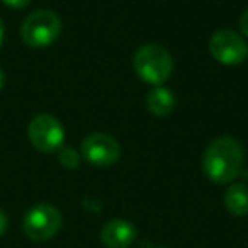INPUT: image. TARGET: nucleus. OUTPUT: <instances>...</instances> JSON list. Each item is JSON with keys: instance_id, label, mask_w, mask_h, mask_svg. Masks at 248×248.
Instances as JSON below:
<instances>
[{"instance_id": "f257e3e1", "label": "nucleus", "mask_w": 248, "mask_h": 248, "mask_svg": "<svg viewBox=\"0 0 248 248\" xmlns=\"http://www.w3.org/2000/svg\"><path fill=\"white\" fill-rule=\"evenodd\" d=\"M243 148L231 136H223L211 143L202 158L204 173L216 184L233 182L243 170Z\"/></svg>"}, {"instance_id": "f03ea898", "label": "nucleus", "mask_w": 248, "mask_h": 248, "mask_svg": "<svg viewBox=\"0 0 248 248\" xmlns=\"http://www.w3.org/2000/svg\"><path fill=\"white\" fill-rule=\"evenodd\" d=\"M135 70L141 80L152 85H162L173 70L172 56L158 45H145L135 55Z\"/></svg>"}, {"instance_id": "7ed1b4c3", "label": "nucleus", "mask_w": 248, "mask_h": 248, "mask_svg": "<svg viewBox=\"0 0 248 248\" xmlns=\"http://www.w3.org/2000/svg\"><path fill=\"white\" fill-rule=\"evenodd\" d=\"M62 31V21L53 11L41 9L24 19L21 26V38L28 46L45 48L56 41Z\"/></svg>"}, {"instance_id": "20e7f679", "label": "nucleus", "mask_w": 248, "mask_h": 248, "mask_svg": "<svg viewBox=\"0 0 248 248\" xmlns=\"http://www.w3.org/2000/svg\"><path fill=\"white\" fill-rule=\"evenodd\" d=\"M62 213L53 204L41 202L32 206L22 219V230L32 241L51 240L62 228Z\"/></svg>"}, {"instance_id": "39448f33", "label": "nucleus", "mask_w": 248, "mask_h": 248, "mask_svg": "<svg viewBox=\"0 0 248 248\" xmlns=\"http://www.w3.org/2000/svg\"><path fill=\"white\" fill-rule=\"evenodd\" d=\"M29 141L41 153H56L63 148L65 129L55 116L38 114L31 119L28 128Z\"/></svg>"}, {"instance_id": "423d86ee", "label": "nucleus", "mask_w": 248, "mask_h": 248, "mask_svg": "<svg viewBox=\"0 0 248 248\" xmlns=\"http://www.w3.org/2000/svg\"><path fill=\"white\" fill-rule=\"evenodd\" d=\"M209 53L216 62L233 66L240 65L248 56L247 41L230 29H219L209 39Z\"/></svg>"}, {"instance_id": "0eeeda50", "label": "nucleus", "mask_w": 248, "mask_h": 248, "mask_svg": "<svg viewBox=\"0 0 248 248\" xmlns=\"http://www.w3.org/2000/svg\"><path fill=\"white\" fill-rule=\"evenodd\" d=\"M82 155L95 167H109L119 160V143L106 133H92L82 141Z\"/></svg>"}, {"instance_id": "6e6552de", "label": "nucleus", "mask_w": 248, "mask_h": 248, "mask_svg": "<svg viewBox=\"0 0 248 248\" xmlns=\"http://www.w3.org/2000/svg\"><path fill=\"white\" fill-rule=\"evenodd\" d=\"M100 240L107 248H129L136 240V228L126 219H110L100 230Z\"/></svg>"}, {"instance_id": "1a4fd4ad", "label": "nucleus", "mask_w": 248, "mask_h": 248, "mask_svg": "<svg viewBox=\"0 0 248 248\" xmlns=\"http://www.w3.org/2000/svg\"><path fill=\"white\" fill-rule=\"evenodd\" d=\"M146 104H148V110L153 116L165 117V116H169L173 110V107H175V97H173L170 89L155 87V89L148 93Z\"/></svg>"}, {"instance_id": "9d476101", "label": "nucleus", "mask_w": 248, "mask_h": 248, "mask_svg": "<svg viewBox=\"0 0 248 248\" xmlns=\"http://www.w3.org/2000/svg\"><path fill=\"white\" fill-rule=\"evenodd\" d=\"M224 206L233 216H247L248 214V186L247 184H233L224 194Z\"/></svg>"}, {"instance_id": "9b49d317", "label": "nucleus", "mask_w": 248, "mask_h": 248, "mask_svg": "<svg viewBox=\"0 0 248 248\" xmlns=\"http://www.w3.org/2000/svg\"><path fill=\"white\" fill-rule=\"evenodd\" d=\"M60 163H62L65 169H77L80 163V156L78 153L75 152V150L72 148H66V146H63L62 150H60Z\"/></svg>"}, {"instance_id": "f8f14e48", "label": "nucleus", "mask_w": 248, "mask_h": 248, "mask_svg": "<svg viewBox=\"0 0 248 248\" xmlns=\"http://www.w3.org/2000/svg\"><path fill=\"white\" fill-rule=\"evenodd\" d=\"M2 2L11 9H22V7H26L31 0H2Z\"/></svg>"}, {"instance_id": "ddd939ff", "label": "nucleus", "mask_w": 248, "mask_h": 248, "mask_svg": "<svg viewBox=\"0 0 248 248\" xmlns=\"http://www.w3.org/2000/svg\"><path fill=\"white\" fill-rule=\"evenodd\" d=\"M240 29L245 38L248 39V9L243 12V16H241V19H240Z\"/></svg>"}, {"instance_id": "4468645a", "label": "nucleus", "mask_w": 248, "mask_h": 248, "mask_svg": "<svg viewBox=\"0 0 248 248\" xmlns=\"http://www.w3.org/2000/svg\"><path fill=\"white\" fill-rule=\"evenodd\" d=\"M7 224H9V221H7V216H5V213L2 209H0V236L5 233V230H7Z\"/></svg>"}, {"instance_id": "2eb2a0df", "label": "nucleus", "mask_w": 248, "mask_h": 248, "mask_svg": "<svg viewBox=\"0 0 248 248\" xmlns=\"http://www.w3.org/2000/svg\"><path fill=\"white\" fill-rule=\"evenodd\" d=\"M2 43H4V22L0 19V48H2Z\"/></svg>"}, {"instance_id": "dca6fc26", "label": "nucleus", "mask_w": 248, "mask_h": 248, "mask_svg": "<svg viewBox=\"0 0 248 248\" xmlns=\"http://www.w3.org/2000/svg\"><path fill=\"white\" fill-rule=\"evenodd\" d=\"M4 83H5V75H4V72H2V68H0V90H2Z\"/></svg>"}, {"instance_id": "f3484780", "label": "nucleus", "mask_w": 248, "mask_h": 248, "mask_svg": "<svg viewBox=\"0 0 248 248\" xmlns=\"http://www.w3.org/2000/svg\"><path fill=\"white\" fill-rule=\"evenodd\" d=\"M158 248H167V247H158Z\"/></svg>"}]
</instances>
